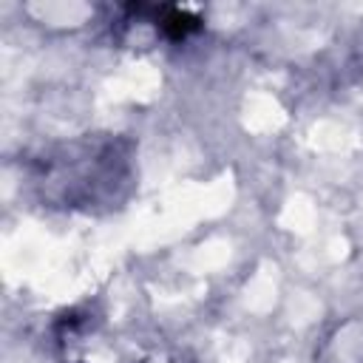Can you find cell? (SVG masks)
Segmentation results:
<instances>
[{"label": "cell", "instance_id": "6da1fadb", "mask_svg": "<svg viewBox=\"0 0 363 363\" xmlns=\"http://www.w3.org/2000/svg\"><path fill=\"white\" fill-rule=\"evenodd\" d=\"M156 26H159L170 40H182V37H187L190 31H196L201 23H199V17H193V14H187V11L164 9V11L156 17Z\"/></svg>", "mask_w": 363, "mask_h": 363}]
</instances>
